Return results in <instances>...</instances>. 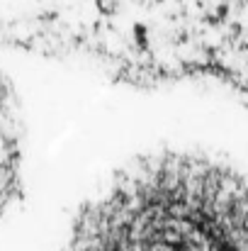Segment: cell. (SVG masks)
<instances>
[{
	"instance_id": "6da1fadb",
	"label": "cell",
	"mask_w": 248,
	"mask_h": 251,
	"mask_svg": "<svg viewBox=\"0 0 248 251\" xmlns=\"http://www.w3.org/2000/svg\"><path fill=\"white\" fill-rule=\"evenodd\" d=\"M66 251H248V178L200 151L141 156L81 207Z\"/></svg>"
},
{
	"instance_id": "7a4b0ae2",
	"label": "cell",
	"mask_w": 248,
	"mask_h": 251,
	"mask_svg": "<svg viewBox=\"0 0 248 251\" xmlns=\"http://www.w3.org/2000/svg\"><path fill=\"white\" fill-rule=\"evenodd\" d=\"M22 190V125L15 93L0 71V217Z\"/></svg>"
}]
</instances>
